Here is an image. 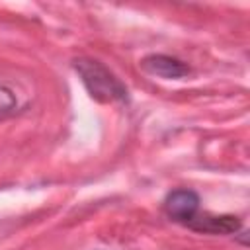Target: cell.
<instances>
[{"instance_id":"obj_5","label":"cell","mask_w":250,"mask_h":250,"mask_svg":"<svg viewBox=\"0 0 250 250\" xmlns=\"http://www.w3.org/2000/svg\"><path fill=\"white\" fill-rule=\"evenodd\" d=\"M12 104H14V100H12L10 92H6L4 88H0V111H2V109L12 107Z\"/></svg>"},{"instance_id":"obj_4","label":"cell","mask_w":250,"mask_h":250,"mask_svg":"<svg viewBox=\"0 0 250 250\" xmlns=\"http://www.w3.org/2000/svg\"><path fill=\"white\" fill-rule=\"evenodd\" d=\"M141 66L160 78H182L186 74H189L188 64H184L180 59L176 57H168V55H148L143 59Z\"/></svg>"},{"instance_id":"obj_3","label":"cell","mask_w":250,"mask_h":250,"mask_svg":"<svg viewBox=\"0 0 250 250\" xmlns=\"http://www.w3.org/2000/svg\"><path fill=\"white\" fill-rule=\"evenodd\" d=\"M186 225L207 234H234L240 229V221L232 215H193Z\"/></svg>"},{"instance_id":"obj_1","label":"cell","mask_w":250,"mask_h":250,"mask_svg":"<svg viewBox=\"0 0 250 250\" xmlns=\"http://www.w3.org/2000/svg\"><path fill=\"white\" fill-rule=\"evenodd\" d=\"M74 68L94 100H98V102H127V98H129L127 88L100 61L78 59V61H74Z\"/></svg>"},{"instance_id":"obj_2","label":"cell","mask_w":250,"mask_h":250,"mask_svg":"<svg viewBox=\"0 0 250 250\" xmlns=\"http://www.w3.org/2000/svg\"><path fill=\"white\" fill-rule=\"evenodd\" d=\"M197 209H199V195L191 189H176V191L168 193V197L164 199L166 215L184 225L193 215H197Z\"/></svg>"}]
</instances>
